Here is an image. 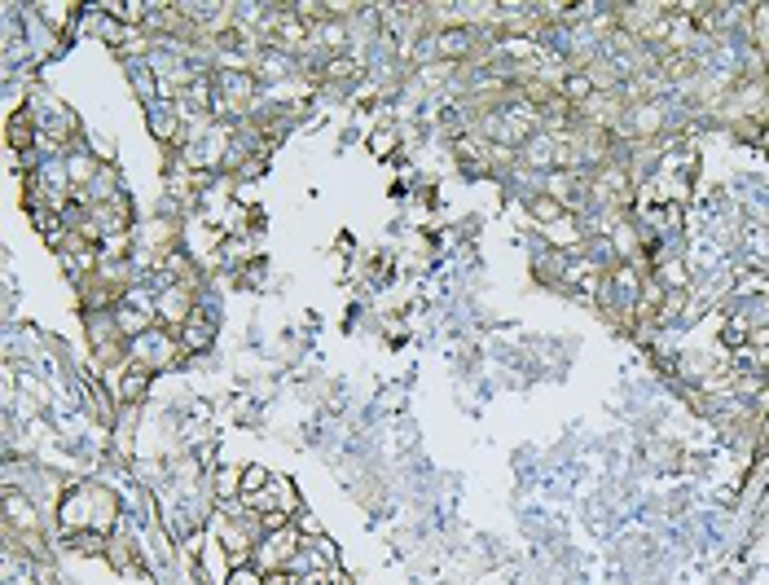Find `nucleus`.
I'll use <instances>...</instances> for the list:
<instances>
[{
  "mask_svg": "<svg viewBox=\"0 0 769 585\" xmlns=\"http://www.w3.org/2000/svg\"><path fill=\"white\" fill-rule=\"evenodd\" d=\"M124 524V502L119 493L102 480H80L66 489V498L58 506V528L62 537H75V533H115Z\"/></svg>",
  "mask_w": 769,
  "mask_h": 585,
  "instance_id": "1",
  "label": "nucleus"
},
{
  "mask_svg": "<svg viewBox=\"0 0 769 585\" xmlns=\"http://www.w3.org/2000/svg\"><path fill=\"white\" fill-rule=\"evenodd\" d=\"M128 357L137 361V366L163 374V370L181 366V361H185V348H181V335H176V330L150 326V330H141L137 339H128Z\"/></svg>",
  "mask_w": 769,
  "mask_h": 585,
  "instance_id": "2",
  "label": "nucleus"
},
{
  "mask_svg": "<svg viewBox=\"0 0 769 585\" xmlns=\"http://www.w3.org/2000/svg\"><path fill=\"white\" fill-rule=\"evenodd\" d=\"M299 546H304V533H299L295 524L277 528V533H264V542L255 546V555H251V568H260L264 577H269V572H291Z\"/></svg>",
  "mask_w": 769,
  "mask_h": 585,
  "instance_id": "3",
  "label": "nucleus"
},
{
  "mask_svg": "<svg viewBox=\"0 0 769 585\" xmlns=\"http://www.w3.org/2000/svg\"><path fill=\"white\" fill-rule=\"evenodd\" d=\"M198 308H203L198 304V291H189V286H159V291H154V317H159V326H167V330H181Z\"/></svg>",
  "mask_w": 769,
  "mask_h": 585,
  "instance_id": "4",
  "label": "nucleus"
},
{
  "mask_svg": "<svg viewBox=\"0 0 769 585\" xmlns=\"http://www.w3.org/2000/svg\"><path fill=\"white\" fill-rule=\"evenodd\" d=\"M146 124H150V132H154V141H159V146H172V150H185V146H189V124L181 119V110H176L172 97H163V102H150Z\"/></svg>",
  "mask_w": 769,
  "mask_h": 585,
  "instance_id": "5",
  "label": "nucleus"
},
{
  "mask_svg": "<svg viewBox=\"0 0 769 585\" xmlns=\"http://www.w3.org/2000/svg\"><path fill=\"white\" fill-rule=\"evenodd\" d=\"M88 212H93V220L102 225L106 242H110V238H132V234H137V207H132L128 194H115V198H106V203H93Z\"/></svg>",
  "mask_w": 769,
  "mask_h": 585,
  "instance_id": "6",
  "label": "nucleus"
},
{
  "mask_svg": "<svg viewBox=\"0 0 769 585\" xmlns=\"http://www.w3.org/2000/svg\"><path fill=\"white\" fill-rule=\"evenodd\" d=\"M110 379V388H115V401L119 405H146V396H150V388H154V370H146V366H137V361H128L124 370L119 374H106Z\"/></svg>",
  "mask_w": 769,
  "mask_h": 585,
  "instance_id": "7",
  "label": "nucleus"
},
{
  "mask_svg": "<svg viewBox=\"0 0 769 585\" xmlns=\"http://www.w3.org/2000/svg\"><path fill=\"white\" fill-rule=\"evenodd\" d=\"M545 234V247H554V251H563V256H572V251H581L589 234H585V216H572V212H563L554 225H545L541 229Z\"/></svg>",
  "mask_w": 769,
  "mask_h": 585,
  "instance_id": "8",
  "label": "nucleus"
},
{
  "mask_svg": "<svg viewBox=\"0 0 769 585\" xmlns=\"http://www.w3.org/2000/svg\"><path fill=\"white\" fill-rule=\"evenodd\" d=\"M62 163H66V181H71V194H75V190H93V181H97V176H102V168H106V163L97 159V154H88L84 146L71 150Z\"/></svg>",
  "mask_w": 769,
  "mask_h": 585,
  "instance_id": "9",
  "label": "nucleus"
},
{
  "mask_svg": "<svg viewBox=\"0 0 769 585\" xmlns=\"http://www.w3.org/2000/svg\"><path fill=\"white\" fill-rule=\"evenodd\" d=\"M181 335V348H185V357H194V352H207L211 344H216V322L207 317V308H198L189 322L176 330Z\"/></svg>",
  "mask_w": 769,
  "mask_h": 585,
  "instance_id": "10",
  "label": "nucleus"
},
{
  "mask_svg": "<svg viewBox=\"0 0 769 585\" xmlns=\"http://www.w3.org/2000/svg\"><path fill=\"white\" fill-rule=\"evenodd\" d=\"M207 489H211V498H216V506L242 502V471H233V467H220L216 476L207 480Z\"/></svg>",
  "mask_w": 769,
  "mask_h": 585,
  "instance_id": "11",
  "label": "nucleus"
},
{
  "mask_svg": "<svg viewBox=\"0 0 769 585\" xmlns=\"http://www.w3.org/2000/svg\"><path fill=\"white\" fill-rule=\"evenodd\" d=\"M523 212H528L545 229V225H554V220L563 216V203H559V198H550V194H528V198H523Z\"/></svg>",
  "mask_w": 769,
  "mask_h": 585,
  "instance_id": "12",
  "label": "nucleus"
},
{
  "mask_svg": "<svg viewBox=\"0 0 769 585\" xmlns=\"http://www.w3.org/2000/svg\"><path fill=\"white\" fill-rule=\"evenodd\" d=\"M734 317H739L748 330H769V291L752 295L748 304H739V313H734Z\"/></svg>",
  "mask_w": 769,
  "mask_h": 585,
  "instance_id": "13",
  "label": "nucleus"
},
{
  "mask_svg": "<svg viewBox=\"0 0 769 585\" xmlns=\"http://www.w3.org/2000/svg\"><path fill=\"white\" fill-rule=\"evenodd\" d=\"M66 546H71L75 550V555H88V559H93V555H110V537L106 533H75V537H66Z\"/></svg>",
  "mask_w": 769,
  "mask_h": 585,
  "instance_id": "14",
  "label": "nucleus"
},
{
  "mask_svg": "<svg viewBox=\"0 0 769 585\" xmlns=\"http://www.w3.org/2000/svg\"><path fill=\"white\" fill-rule=\"evenodd\" d=\"M269 480H273V471H269V467H260V462L242 467V502L255 498V493H264V489H269Z\"/></svg>",
  "mask_w": 769,
  "mask_h": 585,
  "instance_id": "15",
  "label": "nucleus"
},
{
  "mask_svg": "<svg viewBox=\"0 0 769 585\" xmlns=\"http://www.w3.org/2000/svg\"><path fill=\"white\" fill-rule=\"evenodd\" d=\"M31 14H36V18H49V27L62 31V27H71V18L80 14V9H75V5H49V0H44V5H36Z\"/></svg>",
  "mask_w": 769,
  "mask_h": 585,
  "instance_id": "16",
  "label": "nucleus"
},
{
  "mask_svg": "<svg viewBox=\"0 0 769 585\" xmlns=\"http://www.w3.org/2000/svg\"><path fill=\"white\" fill-rule=\"evenodd\" d=\"M225 585H264V572L251 568V564H242V568H233V577Z\"/></svg>",
  "mask_w": 769,
  "mask_h": 585,
  "instance_id": "17",
  "label": "nucleus"
},
{
  "mask_svg": "<svg viewBox=\"0 0 769 585\" xmlns=\"http://www.w3.org/2000/svg\"><path fill=\"white\" fill-rule=\"evenodd\" d=\"M370 150H374V154H392V150H396V132H392V128H387V132H374V137H370Z\"/></svg>",
  "mask_w": 769,
  "mask_h": 585,
  "instance_id": "18",
  "label": "nucleus"
},
{
  "mask_svg": "<svg viewBox=\"0 0 769 585\" xmlns=\"http://www.w3.org/2000/svg\"><path fill=\"white\" fill-rule=\"evenodd\" d=\"M295 585H334V568L330 572H304V577H295Z\"/></svg>",
  "mask_w": 769,
  "mask_h": 585,
  "instance_id": "19",
  "label": "nucleus"
},
{
  "mask_svg": "<svg viewBox=\"0 0 769 585\" xmlns=\"http://www.w3.org/2000/svg\"><path fill=\"white\" fill-rule=\"evenodd\" d=\"M756 141H761V150L769 154V124H765V132H761V137H756Z\"/></svg>",
  "mask_w": 769,
  "mask_h": 585,
  "instance_id": "20",
  "label": "nucleus"
}]
</instances>
